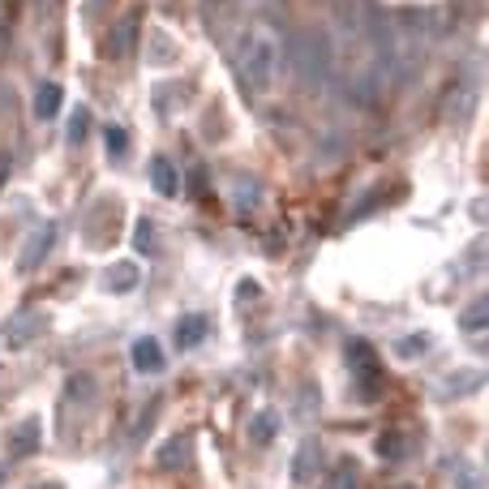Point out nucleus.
I'll list each match as a JSON object with an SVG mask.
<instances>
[{"mask_svg": "<svg viewBox=\"0 0 489 489\" xmlns=\"http://www.w3.org/2000/svg\"><path fill=\"white\" fill-rule=\"evenodd\" d=\"M232 69L241 78L249 99H271L283 78V31L271 14H258L244 22V31L232 43Z\"/></svg>", "mask_w": 489, "mask_h": 489, "instance_id": "1", "label": "nucleus"}, {"mask_svg": "<svg viewBox=\"0 0 489 489\" xmlns=\"http://www.w3.org/2000/svg\"><path fill=\"white\" fill-rule=\"evenodd\" d=\"M425 17L421 14H395L374 22V73L378 91L382 86H404L417 78V69L425 61Z\"/></svg>", "mask_w": 489, "mask_h": 489, "instance_id": "2", "label": "nucleus"}, {"mask_svg": "<svg viewBox=\"0 0 489 489\" xmlns=\"http://www.w3.org/2000/svg\"><path fill=\"white\" fill-rule=\"evenodd\" d=\"M292 65L310 86H331V78H335V69H331V39L322 31L305 26L292 39Z\"/></svg>", "mask_w": 489, "mask_h": 489, "instance_id": "3", "label": "nucleus"}, {"mask_svg": "<svg viewBox=\"0 0 489 489\" xmlns=\"http://www.w3.org/2000/svg\"><path fill=\"white\" fill-rule=\"evenodd\" d=\"M56 236H61L56 224H39V228L31 232V241L22 244V258H17V266H22V271H39V266L48 262V254L56 249Z\"/></svg>", "mask_w": 489, "mask_h": 489, "instance_id": "4", "label": "nucleus"}, {"mask_svg": "<svg viewBox=\"0 0 489 489\" xmlns=\"http://www.w3.org/2000/svg\"><path fill=\"white\" fill-rule=\"evenodd\" d=\"M318 473H322V442L305 438L301 446H296V455H292V481L296 485H310Z\"/></svg>", "mask_w": 489, "mask_h": 489, "instance_id": "5", "label": "nucleus"}, {"mask_svg": "<svg viewBox=\"0 0 489 489\" xmlns=\"http://www.w3.org/2000/svg\"><path fill=\"white\" fill-rule=\"evenodd\" d=\"M129 357H133V369H138V374H159V369H163V348L150 340V335L133 340Z\"/></svg>", "mask_w": 489, "mask_h": 489, "instance_id": "6", "label": "nucleus"}, {"mask_svg": "<svg viewBox=\"0 0 489 489\" xmlns=\"http://www.w3.org/2000/svg\"><path fill=\"white\" fill-rule=\"evenodd\" d=\"M43 318H39V313H22V318H14V322H9V331H5V343H9V348H26V343L34 340V335H39V331H43Z\"/></svg>", "mask_w": 489, "mask_h": 489, "instance_id": "7", "label": "nucleus"}, {"mask_svg": "<svg viewBox=\"0 0 489 489\" xmlns=\"http://www.w3.org/2000/svg\"><path fill=\"white\" fill-rule=\"evenodd\" d=\"M155 464H159L163 473H172V468H185V464H189V438H185V434L168 438L159 451H155Z\"/></svg>", "mask_w": 489, "mask_h": 489, "instance_id": "8", "label": "nucleus"}, {"mask_svg": "<svg viewBox=\"0 0 489 489\" xmlns=\"http://www.w3.org/2000/svg\"><path fill=\"white\" fill-rule=\"evenodd\" d=\"M138 275H142L138 262H116V266L103 271V288H108V292H133V288H138Z\"/></svg>", "mask_w": 489, "mask_h": 489, "instance_id": "9", "label": "nucleus"}, {"mask_svg": "<svg viewBox=\"0 0 489 489\" xmlns=\"http://www.w3.org/2000/svg\"><path fill=\"white\" fill-rule=\"evenodd\" d=\"M206 318H202V313H185V318H180L177 322V348L180 352H189V348H197V343L206 340Z\"/></svg>", "mask_w": 489, "mask_h": 489, "instance_id": "10", "label": "nucleus"}, {"mask_svg": "<svg viewBox=\"0 0 489 489\" xmlns=\"http://www.w3.org/2000/svg\"><path fill=\"white\" fill-rule=\"evenodd\" d=\"M61 103H65V95H61L56 82H43V86L34 91V116H39V120H52V116L61 112Z\"/></svg>", "mask_w": 489, "mask_h": 489, "instance_id": "11", "label": "nucleus"}, {"mask_svg": "<svg viewBox=\"0 0 489 489\" xmlns=\"http://www.w3.org/2000/svg\"><path fill=\"white\" fill-rule=\"evenodd\" d=\"M150 185H155V194L159 197H177V168L163 159H150Z\"/></svg>", "mask_w": 489, "mask_h": 489, "instance_id": "12", "label": "nucleus"}, {"mask_svg": "<svg viewBox=\"0 0 489 489\" xmlns=\"http://www.w3.org/2000/svg\"><path fill=\"white\" fill-rule=\"evenodd\" d=\"M485 322H489L485 301H473V305L459 310V331H464V335H476V340H481V335H485Z\"/></svg>", "mask_w": 489, "mask_h": 489, "instance_id": "13", "label": "nucleus"}, {"mask_svg": "<svg viewBox=\"0 0 489 489\" xmlns=\"http://www.w3.org/2000/svg\"><path fill=\"white\" fill-rule=\"evenodd\" d=\"M322 489H360V468L357 459H340L335 468H331V476H326Z\"/></svg>", "mask_w": 489, "mask_h": 489, "instance_id": "14", "label": "nucleus"}, {"mask_svg": "<svg viewBox=\"0 0 489 489\" xmlns=\"http://www.w3.org/2000/svg\"><path fill=\"white\" fill-rule=\"evenodd\" d=\"M95 391H99V387H95V378H91V374H73V378H69V387H65V399H69V404L86 408V404H95Z\"/></svg>", "mask_w": 489, "mask_h": 489, "instance_id": "15", "label": "nucleus"}, {"mask_svg": "<svg viewBox=\"0 0 489 489\" xmlns=\"http://www.w3.org/2000/svg\"><path fill=\"white\" fill-rule=\"evenodd\" d=\"M39 451V421H22L14 429V455H34Z\"/></svg>", "mask_w": 489, "mask_h": 489, "instance_id": "16", "label": "nucleus"}, {"mask_svg": "<svg viewBox=\"0 0 489 489\" xmlns=\"http://www.w3.org/2000/svg\"><path fill=\"white\" fill-rule=\"evenodd\" d=\"M481 387V374L476 369H464V374H451L446 382H442V395H468Z\"/></svg>", "mask_w": 489, "mask_h": 489, "instance_id": "17", "label": "nucleus"}, {"mask_svg": "<svg viewBox=\"0 0 489 489\" xmlns=\"http://www.w3.org/2000/svg\"><path fill=\"white\" fill-rule=\"evenodd\" d=\"M275 434H279V417H275V412H258V417H254V442L271 446Z\"/></svg>", "mask_w": 489, "mask_h": 489, "instance_id": "18", "label": "nucleus"}, {"mask_svg": "<svg viewBox=\"0 0 489 489\" xmlns=\"http://www.w3.org/2000/svg\"><path fill=\"white\" fill-rule=\"evenodd\" d=\"M429 348H434V340H429L425 331H412L408 340H399V343H395V352H399V357H425Z\"/></svg>", "mask_w": 489, "mask_h": 489, "instance_id": "19", "label": "nucleus"}, {"mask_svg": "<svg viewBox=\"0 0 489 489\" xmlns=\"http://www.w3.org/2000/svg\"><path fill=\"white\" fill-rule=\"evenodd\" d=\"M133 39H138V17H125V22H120V31H116V39H112L116 56H129V52H133Z\"/></svg>", "mask_w": 489, "mask_h": 489, "instance_id": "20", "label": "nucleus"}, {"mask_svg": "<svg viewBox=\"0 0 489 489\" xmlns=\"http://www.w3.org/2000/svg\"><path fill=\"white\" fill-rule=\"evenodd\" d=\"M86 129H91V112H86V108H78V112L69 116V142H82V138H86Z\"/></svg>", "mask_w": 489, "mask_h": 489, "instance_id": "21", "label": "nucleus"}, {"mask_svg": "<svg viewBox=\"0 0 489 489\" xmlns=\"http://www.w3.org/2000/svg\"><path fill=\"white\" fill-rule=\"evenodd\" d=\"M155 417H159V404H147V408H142V417H138V425H133V442L147 438V429L155 425Z\"/></svg>", "mask_w": 489, "mask_h": 489, "instance_id": "22", "label": "nucleus"}, {"mask_svg": "<svg viewBox=\"0 0 489 489\" xmlns=\"http://www.w3.org/2000/svg\"><path fill=\"white\" fill-rule=\"evenodd\" d=\"M129 150V133L120 125H108V155H125Z\"/></svg>", "mask_w": 489, "mask_h": 489, "instance_id": "23", "label": "nucleus"}, {"mask_svg": "<svg viewBox=\"0 0 489 489\" xmlns=\"http://www.w3.org/2000/svg\"><path fill=\"white\" fill-rule=\"evenodd\" d=\"M378 455H387V459H399V455H404V446H399V434H382V438H378Z\"/></svg>", "mask_w": 489, "mask_h": 489, "instance_id": "24", "label": "nucleus"}, {"mask_svg": "<svg viewBox=\"0 0 489 489\" xmlns=\"http://www.w3.org/2000/svg\"><path fill=\"white\" fill-rule=\"evenodd\" d=\"M455 489H481V473H476V468H459Z\"/></svg>", "mask_w": 489, "mask_h": 489, "instance_id": "25", "label": "nucleus"}, {"mask_svg": "<svg viewBox=\"0 0 489 489\" xmlns=\"http://www.w3.org/2000/svg\"><path fill=\"white\" fill-rule=\"evenodd\" d=\"M150 232H155V228H150L147 219H142V224H138V249H150V241H155Z\"/></svg>", "mask_w": 489, "mask_h": 489, "instance_id": "26", "label": "nucleus"}, {"mask_svg": "<svg viewBox=\"0 0 489 489\" xmlns=\"http://www.w3.org/2000/svg\"><path fill=\"white\" fill-rule=\"evenodd\" d=\"M9 172H14V159H9V155H0V189H5V180H9Z\"/></svg>", "mask_w": 489, "mask_h": 489, "instance_id": "27", "label": "nucleus"}, {"mask_svg": "<svg viewBox=\"0 0 489 489\" xmlns=\"http://www.w3.org/2000/svg\"><path fill=\"white\" fill-rule=\"evenodd\" d=\"M103 5H108V0H91V5H86V9H82V14H86V17H95L99 9H103Z\"/></svg>", "mask_w": 489, "mask_h": 489, "instance_id": "28", "label": "nucleus"}, {"mask_svg": "<svg viewBox=\"0 0 489 489\" xmlns=\"http://www.w3.org/2000/svg\"><path fill=\"white\" fill-rule=\"evenodd\" d=\"M0 52H5V17H0Z\"/></svg>", "mask_w": 489, "mask_h": 489, "instance_id": "29", "label": "nucleus"}, {"mask_svg": "<svg viewBox=\"0 0 489 489\" xmlns=\"http://www.w3.org/2000/svg\"><path fill=\"white\" fill-rule=\"evenodd\" d=\"M34 489H65V485H56V481H52V485H34Z\"/></svg>", "mask_w": 489, "mask_h": 489, "instance_id": "30", "label": "nucleus"}, {"mask_svg": "<svg viewBox=\"0 0 489 489\" xmlns=\"http://www.w3.org/2000/svg\"><path fill=\"white\" fill-rule=\"evenodd\" d=\"M0 485H5V464H0Z\"/></svg>", "mask_w": 489, "mask_h": 489, "instance_id": "31", "label": "nucleus"}]
</instances>
